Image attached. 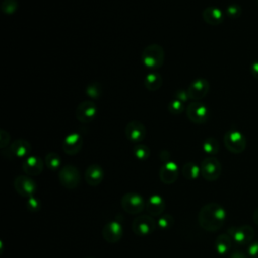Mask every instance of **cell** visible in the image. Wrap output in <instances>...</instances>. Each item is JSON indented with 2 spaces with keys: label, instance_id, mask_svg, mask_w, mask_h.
I'll list each match as a JSON object with an SVG mask.
<instances>
[{
  "label": "cell",
  "instance_id": "6da1fadb",
  "mask_svg": "<svg viewBox=\"0 0 258 258\" xmlns=\"http://www.w3.org/2000/svg\"><path fill=\"white\" fill-rule=\"evenodd\" d=\"M226 210L217 203H209L201 208L198 221L202 229L208 232H216L222 228L226 221Z\"/></svg>",
  "mask_w": 258,
  "mask_h": 258
},
{
  "label": "cell",
  "instance_id": "7a4b0ae2",
  "mask_svg": "<svg viewBox=\"0 0 258 258\" xmlns=\"http://www.w3.org/2000/svg\"><path fill=\"white\" fill-rule=\"evenodd\" d=\"M164 50L163 47L157 43L147 45L141 53V61L143 66L154 72L160 69L164 62Z\"/></svg>",
  "mask_w": 258,
  "mask_h": 258
},
{
  "label": "cell",
  "instance_id": "3957f363",
  "mask_svg": "<svg viewBox=\"0 0 258 258\" xmlns=\"http://www.w3.org/2000/svg\"><path fill=\"white\" fill-rule=\"evenodd\" d=\"M224 144L230 152L239 154L246 149L247 140L241 131H239L238 129L232 128L225 133Z\"/></svg>",
  "mask_w": 258,
  "mask_h": 258
},
{
  "label": "cell",
  "instance_id": "277c9868",
  "mask_svg": "<svg viewBox=\"0 0 258 258\" xmlns=\"http://www.w3.org/2000/svg\"><path fill=\"white\" fill-rule=\"evenodd\" d=\"M57 176L60 184L68 189H74L78 187L81 182L80 171L75 165L72 164H67L60 167Z\"/></svg>",
  "mask_w": 258,
  "mask_h": 258
},
{
  "label": "cell",
  "instance_id": "5b68a950",
  "mask_svg": "<svg viewBox=\"0 0 258 258\" xmlns=\"http://www.w3.org/2000/svg\"><path fill=\"white\" fill-rule=\"evenodd\" d=\"M187 119L197 125H202L206 123L210 117L209 108L202 102L192 101L189 103L185 109Z\"/></svg>",
  "mask_w": 258,
  "mask_h": 258
},
{
  "label": "cell",
  "instance_id": "8992f818",
  "mask_svg": "<svg viewBox=\"0 0 258 258\" xmlns=\"http://www.w3.org/2000/svg\"><path fill=\"white\" fill-rule=\"evenodd\" d=\"M145 200L138 192H126L121 198V206L125 212L131 215L140 214L145 209Z\"/></svg>",
  "mask_w": 258,
  "mask_h": 258
},
{
  "label": "cell",
  "instance_id": "52a82bcc",
  "mask_svg": "<svg viewBox=\"0 0 258 258\" xmlns=\"http://www.w3.org/2000/svg\"><path fill=\"white\" fill-rule=\"evenodd\" d=\"M201 174L208 181L217 180L222 173V164L215 156H208L201 163Z\"/></svg>",
  "mask_w": 258,
  "mask_h": 258
},
{
  "label": "cell",
  "instance_id": "ba28073f",
  "mask_svg": "<svg viewBox=\"0 0 258 258\" xmlns=\"http://www.w3.org/2000/svg\"><path fill=\"white\" fill-rule=\"evenodd\" d=\"M228 234L236 244L247 245L252 243L255 236V230L250 225H241L237 227H231L228 230Z\"/></svg>",
  "mask_w": 258,
  "mask_h": 258
},
{
  "label": "cell",
  "instance_id": "9c48e42d",
  "mask_svg": "<svg viewBox=\"0 0 258 258\" xmlns=\"http://www.w3.org/2000/svg\"><path fill=\"white\" fill-rule=\"evenodd\" d=\"M157 224L150 215H141L132 221V231L138 236H148L154 232Z\"/></svg>",
  "mask_w": 258,
  "mask_h": 258
},
{
  "label": "cell",
  "instance_id": "30bf717a",
  "mask_svg": "<svg viewBox=\"0 0 258 258\" xmlns=\"http://www.w3.org/2000/svg\"><path fill=\"white\" fill-rule=\"evenodd\" d=\"M13 186L16 192L23 198L33 197L36 191V183L29 175H18L13 180Z\"/></svg>",
  "mask_w": 258,
  "mask_h": 258
},
{
  "label": "cell",
  "instance_id": "8fae6325",
  "mask_svg": "<svg viewBox=\"0 0 258 258\" xmlns=\"http://www.w3.org/2000/svg\"><path fill=\"white\" fill-rule=\"evenodd\" d=\"M98 106L94 101H83L76 109V118L83 124L91 123L97 116Z\"/></svg>",
  "mask_w": 258,
  "mask_h": 258
},
{
  "label": "cell",
  "instance_id": "7c38bea8",
  "mask_svg": "<svg viewBox=\"0 0 258 258\" xmlns=\"http://www.w3.org/2000/svg\"><path fill=\"white\" fill-rule=\"evenodd\" d=\"M210 90V83L204 79V78H198L194 80L188 88H187V94L188 98L191 101H199L207 96Z\"/></svg>",
  "mask_w": 258,
  "mask_h": 258
},
{
  "label": "cell",
  "instance_id": "4fadbf2b",
  "mask_svg": "<svg viewBox=\"0 0 258 258\" xmlns=\"http://www.w3.org/2000/svg\"><path fill=\"white\" fill-rule=\"evenodd\" d=\"M126 138L133 143H140L146 136V128L140 121H130L125 127Z\"/></svg>",
  "mask_w": 258,
  "mask_h": 258
},
{
  "label": "cell",
  "instance_id": "5bb4252c",
  "mask_svg": "<svg viewBox=\"0 0 258 258\" xmlns=\"http://www.w3.org/2000/svg\"><path fill=\"white\" fill-rule=\"evenodd\" d=\"M102 235L108 243H117L123 236L122 224L116 220L107 223L103 227Z\"/></svg>",
  "mask_w": 258,
  "mask_h": 258
},
{
  "label": "cell",
  "instance_id": "9a60e30c",
  "mask_svg": "<svg viewBox=\"0 0 258 258\" xmlns=\"http://www.w3.org/2000/svg\"><path fill=\"white\" fill-rule=\"evenodd\" d=\"M83 147V137L78 132L68 134L62 141V150L69 155H75Z\"/></svg>",
  "mask_w": 258,
  "mask_h": 258
},
{
  "label": "cell",
  "instance_id": "2e32d148",
  "mask_svg": "<svg viewBox=\"0 0 258 258\" xmlns=\"http://www.w3.org/2000/svg\"><path fill=\"white\" fill-rule=\"evenodd\" d=\"M178 177V165L172 161L164 162L159 169V178L164 184L173 183Z\"/></svg>",
  "mask_w": 258,
  "mask_h": 258
},
{
  "label": "cell",
  "instance_id": "e0dca14e",
  "mask_svg": "<svg viewBox=\"0 0 258 258\" xmlns=\"http://www.w3.org/2000/svg\"><path fill=\"white\" fill-rule=\"evenodd\" d=\"M22 169L29 176H36L43 169V161L37 155H29L22 162Z\"/></svg>",
  "mask_w": 258,
  "mask_h": 258
},
{
  "label": "cell",
  "instance_id": "ac0fdd59",
  "mask_svg": "<svg viewBox=\"0 0 258 258\" xmlns=\"http://www.w3.org/2000/svg\"><path fill=\"white\" fill-rule=\"evenodd\" d=\"M104 176H105L104 169L102 168L101 165L97 163L90 164L85 171V179L87 183L91 186L99 185L103 181Z\"/></svg>",
  "mask_w": 258,
  "mask_h": 258
},
{
  "label": "cell",
  "instance_id": "d6986e66",
  "mask_svg": "<svg viewBox=\"0 0 258 258\" xmlns=\"http://www.w3.org/2000/svg\"><path fill=\"white\" fill-rule=\"evenodd\" d=\"M164 209H165V202L161 196L154 194V195H151L146 200L145 210L150 216L152 217L160 216L164 211Z\"/></svg>",
  "mask_w": 258,
  "mask_h": 258
},
{
  "label": "cell",
  "instance_id": "ffe728a7",
  "mask_svg": "<svg viewBox=\"0 0 258 258\" xmlns=\"http://www.w3.org/2000/svg\"><path fill=\"white\" fill-rule=\"evenodd\" d=\"M11 156L13 157H18V158H23L29 156V153L31 151V144L26 140V139H16L14 140L9 148H8Z\"/></svg>",
  "mask_w": 258,
  "mask_h": 258
},
{
  "label": "cell",
  "instance_id": "44dd1931",
  "mask_svg": "<svg viewBox=\"0 0 258 258\" xmlns=\"http://www.w3.org/2000/svg\"><path fill=\"white\" fill-rule=\"evenodd\" d=\"M204 21L210 25H219L225 19V13L216 6H209L202 12Z\"/></svg>",
  "mask_w": 258,
  "mask_h": 258
},
{
  "label": "cell",
  "instance_id": "7402d4cb",
  "mask_svg": "<svg viewBox=\"0 0 258 258\" xmlns=\"http://www.w3.org/2000/svg\"><path fill=\"white\" fill-rule=\"evenodd\" d=\"M232 242H233V240L228 233L220 234L215 240V249H216L217 253L220 255L227 254L231 250Z\"/></svg>",
  "mask_w": 258,
  "mask_h": 258
},
{
  "label": "cell",
  "instance_id": "603a6c76",
  "mask_svg": "<svg viewBox=\"0 0 258 258\" xmlns=\"http://www.w3.org/2000/svg\"><path fill=\"white\" fill-rule=\"evenodd\" d=\"M162 77L157 72H150L144 78V87L150 91H157L162 86Z\"/></svg>",
  "mask_w": 258,
  "mask_h": 258
},
{
  "label": "cell",
  "instance_id": "cb8c5ba5",
  "mask_svg": "<svg viewBox=\"0 0 258 258\" xmlns=\"http://www.w3.org/2000/svg\"><path fill=\"white\" fill-rule=\"evenodd\" d=\"M181 173L183 177H185L186 179H189V180L197 179L201 174V167L197 163L192 161H188L183 164Z\"/></svg>",
  "mask_w": 258,
  "mask_h": 258
},
{
  "label": "cell",
  "instance_id": "d4e9b609",
  "mask_svg": "<svg viewBox=\"0 0 258 258\" xmlns=\"http://www.w3.org/2000/svg\"><path fill=\"white\" fill-rule=\"evenodd\" d=\"M203 150L205 153L209 154L210 156H214L216 155L218 152H219V149H220V145H219V142L216 138L214 137H208L204 140L203 142Z\"/></svg>",
  "mask_w": 258,
  "mask_h": 258
},
{
  "label": "cell",
  "instance_id": "484cf974",
  "mask_svg": "<svg viewBox=\"0 0 258 258\" xmlns=\"http://www.w3.org/2000/svg\"><path fill=\"white\" fill-rule=\"evenodd\" d=\"M44 163L48 169L55 171L57 169H60L59 167L61 164V159H60V156L56 152H48L45 155Z\"/></svg>",
  "mask_w": 258,
  "mask_h": 258
},
{
  "label": "cell",
  "instance_id": "4316f807",
  "mask_svg": "<svg viewBox=\"0 0 258 258\" xmlns=\"http://www.w3.org/2000/svg\"><path fill=\"white\" fill-rule=\"evenodd\" d=\"M132 151H133L134 157L140 161H144L150 156L149 147L143 143H137L136 145H134Z\"/></svg>",
  "mask_w": 258,
  "mask_h": 258
},
{
  "label": "cell",
  "instance_id": "83f0119b",
  "mask_svg": "<svg viewBox=\"0 0 258 258\" xmlns=\"http://www.w3.org/2000/svg\"><path fill=\"white\" fill-rule=\"evenodd\" d=\"M167 109H168V112H169L170 114H172V115H179V114H181V113L184 111L185 107H184V103H183V102H181V101H179V100L173 98V99L168 103Z\"/></svg>",
  "mask_w": 258,
  "mask_h": 258
},
{
  "label": "cell",
  "instance_id": "f1b7e54d",
  "mask_svg": "<svg viewBox=\"0 0 258 258\" xmlns=\"http://www.w3.org/2000/svg\"><path fill=\"white\" fill-rule=\"evenodd\" d=\"M102 94V87L99 83H91L86 88V95L91 99H98Z\"/></svg>",
  "mask_w": 258,
  "mask_h": 258
},
{
  "label": "cell",
  "instance_id": "f546056e",
  "mask_svg": "<svg viewBox=\"0 0 258 258\" xmlns=\"http://www.w3.org/2000/svg\"><path fill=\"white\" fill-rule=\"evenodd\" d=\"M225 14L231 19H236L242 14V7L237 3H231L227 5L225 9Z\"/></svg>",
  "mask_w": 258,
  "mask_h": 258
},
{
  "label": "cell",
  "instance_id": "4dcf8cb0",
  "mask_svg": "<svg viewBox=\"0 0 258 258\" xmlns=\"http://www.w3.org/2000/svg\"><path fill=\"white\" fill-rule=\"evenodd\" d=\"M18 7L17 0H3L1 3V10L6 15H11L16 12Z\"/></svg>",
  "mask_w": 258,
  "mask_h": 258
},
{
  "label": "cell",
  "instance_id": "1f68e13d",
  "mask_svg": "<svg viewBox=\"0 0 258 258\" xmlns=\"http://www.w3.org/2000/svg\"><path fill=\"white\" fill-rule=\"evenodd\" d=\"M156 224L160 229L166 230V229H169L173 226L174 218L171 215H163V216H160L157 219Z\"/></svg>",
  "mask_w": 258,
  "mask_h": 258
},
{
  "label": "cell",
  "instance_id": "d6a6232c",
  "mask_svg": "<svg viewBox=\"0 0 258 258\" xmlns=\"http://www.w3.org/2000/svg\"><path fill=\"white\" fill-rule=\"evenodd\" d=\"M26 208H27V210L29 212L35 213V212H38L40 210L41 203H40V201L36 197L33 196V197H30V198L27 199V201H26Z\"/></svg>",
  "mask_w": 258,
  "mask_h": 258
},
{
  "label": "cell",
  "instance_id": "836d02e7",
  "mask_svg": "<svg viewBox=\"0 0 258 258\" xmlns=\"http://www.w3.org/2000/svg\"><path fill=\"white\" fill-rule=\"evenodd\" d=\"M9 141H10L9 133L6 130L1 129L0 130V147L4 149L9 144Z\"/></svg>",
  "mask_w": 258,
  "mask_h": 258
},
{
  "label": "cell",
  "instance_id": "e575fe53",
  "mask_svg": "<svg viewBox=\"0 0 258 258\" xmlns=\"http://www.w3.org/2000/svg\"><path fill=\"white\" fill-rule=\"evenodd\" d=\"M248 255L251 258H258V241L250 243L248 247Z\"/></svg>",
  "mask_w": 258,
  "mask_h": 258
},
{
  "label": "cell",
  "instance_id": "d590c367",
  "mask_svg": "<svg viewBox=\"0 0 258 258\" xmlns=\"http://www.w3.org/2000/svg\"><path fill=\"white\" fill-rule=\"evenodd\" d=\"M174 98L179 100V101H181V102H183V103H185L187 100H189L187 91H185V90H178V91H176L174 93Z\"/></svg>",
  "mask_w": 258,
  "mask_h": 258
},
{
  "label": "cell",
  "instance_id": "8d00e7d4",
  "mask_svg": "<svg viewBox=\"0 0 258 258\" xmlns=\"http://www.w3.org/2000/svg\"><path fill=\"white\" fill-rule=\"evenodd\" d=\"M250 72H251L252 76H253L256 80H258V59L254 60V61L251 63Z\"/></svg>",
  "mask_w": 258,
  "mask_h": 258
},
{
  "label": "cell",
  "instance_id": "74e56055",
  "mask_svg": "<svg viewBox=\"0 0 258 258\" xmlns=\"http://www.w3.org/2000/svg\"><path fill=\"white\" fill-rule=\"evenodd\" d=\"M229 258H248V256L246 254H244L243 252L241 251H233L231 254H230V257Z\"/></svg>",
  "mask_w": 258,
  "mask_h": 258
},
{
  "label": "cell",
  "instance_id": "f35d334b",
  "mask_svg": "<svg viewBox=\"0 0 258 258\" xmlns=\"http://www.w3.org/2000/svg\"><path fill=\"white\" fill-rule=\"evenodd\" d=\"M159 156H160V158H161L164 162L169 161V156H170V154H169V152H168V151H166V150H162V151L160 152Z\"/></svg>",
  "mask_w": 258,
  "mask_h": 258
},
{
  "label": "cell",
  "instance_id": "ab89813d",
  "mask_svg": "<svg viewBox=\"0 0 258 258\" xmlns=\"http://www.w3.org/2000/svg\"><path fill=\"white\" fill-rule=\"evenodd\" d=\"M253 222L258 226V208H256L253 213Z\"/></svg>",
  "mask_w": 258,
  "mask_h": 258
},
{
  "label": "cell",
  "instance_id": "60d3db41",
  "mask_svg": "<svg viewBox=\"0 0 258 258\" xmlns=\"http://www.w3.org/2000/svg\"><path fill=\"white\" fill-rule=\"evenodd\" d=\"M86 258H95V257H86Z\"/></svg>",
  "mask_w": 258,
  "mask_h": 258
}]
</instances>
